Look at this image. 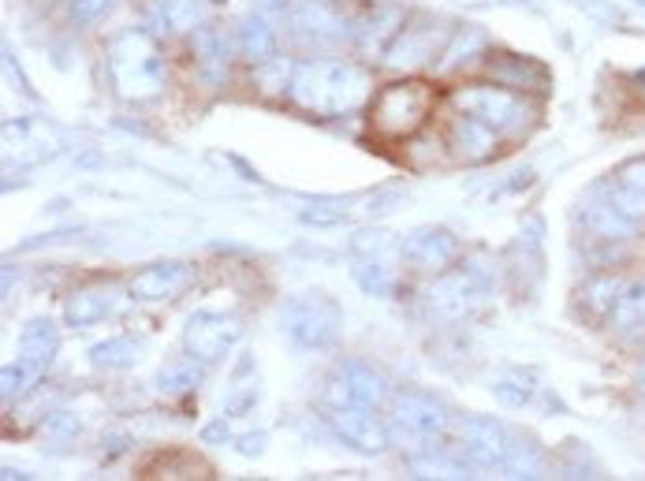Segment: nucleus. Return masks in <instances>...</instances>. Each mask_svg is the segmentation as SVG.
<instances>
[{
    "mask_svg": "<svg viewBox=\"0 0 645 481\" xmlns=\"http://www.w3.org/2000/svg\"><path fill=\"white\" fill-rule=\"evenodd\" d=\"M191 284V269L180 261H161V265H146L142 272H135L127 291L131 299L139 302H161V299H175L183 288Z\"/></svg>",
    "mask_w": 645,
    "mask_h": 481,
    "instance_id": "1a4fd4ad",
    "label": "nucleus"
},
{
    "mask_svg": "<svg viewBox=\"0 0 645 481\" xmlns=\"http://www.w3.org/2000/svg\"><path fill=\"white\" fill-rule=\"evenodd\" d=\"M429 109H433V90L426 83H393L385 86L374 105H369V127L380 139H407L426 124Z\"/></svg>",
    "mask_w": 645,
    "mask_h": 481,
    "instance_id": "7ed1b4c3",
    "label": "nucleus"
},
{
    "mask_svg": "<svg viewBox=\"0 0 645 481\" xmlns=\"http://www.w3.org/2000/svg\"><path fill=\"white\" fill-rule=\"evenodd\" d=\"M642 381H645V366H642Z\"/></svg>",
    "mask_w": 645,
    "mask_h": 481,
    "instance_id": "473e14b6",
    "label": "nucleus"
},
{
    "mask_svg": "<svg viewBox=\"0 0 645 481\" xmlns=\"http://www.w3.org/2000/svg\"><path fill=\"white\" fill-rule=\"evenodd\" d=\"M202 15H205L202 0H161L158 4L161 31H194L202 23Z\"/></svg>",
    "mask_w": 645,
    "mask_h": 481,
    "instance_id": "4be33fe9",
    "label": "nucleus"
},
{
    "mask_svg": "<svg viewBox=\"0 0 645 481\" xmlns=\"http://www.w3.org/2000/svg\"><path fill=\"white\" fill-rule=\"evenodd\" d=\"M452 101L463 116H474V120L488 124L493 131H501V135L519 131V127L530 120V109L519 101V94L507 90V86H501V83L496 86L471 83V86H463V90H455Z\"/></svg>",
    "mask_w": 645,
    "mask_h": 481,
    "instance_id": "20e7f679",
    "label": "nucleus"
},
{
    "mask_svg": "<svg viewBox=\"0 0 645 481\" xmlns=\"http://www.w3.org/2000/svg\"><path fill=\"white\" fill-rule=\"evenodd\" d=\"M482 299H485V284L477 280V272H471V269L459 272V277H452V280H444L441 288L433 291V302L448 313V318H459V313L474 310Z\"/></svg>",
    "mask_w": 645,
    "mask_h": 481,
    "instance_id": "a211bd4d",
    "label": "nucleus"
},
{
    "mask_svg": "<svg viewBox=\"0 0 645 481\" xmlns=\"http://www.w3.org/2000/svg\"><path fill=\"white\" fill-rule=\"evenodd\" d=\"M485 72L493 83L507 86V90H541V86L549 83V72H545L541 64L526 61V56H512V53L493 56V61L485 64Z\"/></svg>",
    "mask_w": 645,
    "mask_h": 481,
    "instance_id": "ddd939ff",
    "label": "nucleus"
},
{
    "mask_svg": "<svg viewBox=\"0 0 645 481\" xmlns=\"http://www.w3.org/2000/svg\"><path fill=\"white\" fill-rule=\"evenodd\" d=\"M135 351H139V343H131V340H105V343H97L94 348V362L97 366H131L135 362Z\"/></svg>",
    "mask_w": 645,
    "mask_h": 481,
    "instance_id": "bb28decb",
    "label": "nucleus"
},
{
    "mask_svg": "<svg viewBox=\"0 0 645 481\" xmlns=\"http://www.w3.org/2000/svg\"><path fill=\"white\" fill-rule=\"evenodd\" d=\"M344 385L347 388L340 392L344 404H377V399L385 396V381H380L377 373H369L366 366H347Z\"/></svg>",
    "mask_w": 645,
    "mask_h": 481,
    "instance_id": "5701e85b",
    "label": "nucleus"
},
{
    "mask_svg": "<svg viewBox=\"0 0 645 481\" xmlns=\"http://www.w3.org/2000/svg\"><path fill=\"white\" fill-rule=\"evenodd\" d=\"M239 340V325L221 313H194L187 325V351L198 362H217Z\"/></svg>",
    "mask_w": 645,
    "mask_h": 481,
    "instance_id": "6e6552de",
    "label": "nucleus"
},
{
    "mask_svg": "<svg viewBox=\"0 0 645 481\" xmlns=\"http://www.w3.org/2000/svg\"><path fill=\"white\" fill-rule=\"evenodd\" d=\"M504 459L515 470H519L523 478H534L537 467H541V448L530 445V440H512V445H507V451H504Z\"/></svg>",
    "mask_w": 645,
    "mask_h": 481,
    "instance_id": "cd10ccee",
    "label": "nucleus"
},
{
    "mask_svg": "<svg viewBox=\"0 0 645 481\" xmlns=\"http://www.w3.org/2000/svg\"><path fill=\"white\" fill-rule=\"evenodd\" d=\"M283 332L302 348H325L340 332V307L325 296H299L283 307Z\"/></svg>",
    "mask_w": 645,
    "mask_h": 481,
    "instance_id": "39448f33",
    "label": "nucleus"
},
{
    "mask_svg": "<svg viewBox=\"0 0 645 481\" xmlns=\"http://www.w3.org/2000/svg\"><path fill=\"white\" fill-rule=\"evenodd\" d=\"M291 97H295L302 109L318 116H340L358 109L369 97V75L358 72L355 64H340V61L295 64Z\"/></svg>",
    "mask_w": 645,
    "mask_h": 481,
    "instance_id": "f257e3e1",
    "label": "nucleus"
},
{
    "mask_svg": "<svg viewBox=\"0 0 645 481\" xmlns=\"http://www.w3.org/2000/svg\"><path fill=\"white\" fill-rule=\"evenodd\" d=\"M243 53H247V61L261 64L272 56V26H266L261 19H250V23H243Z\"/></svg>",
    "mask_w": 645,
    "mask_h": 481,
    "instance_id": "393cba45",
    "label": "nucleus"
},
{
    "mask_svg": "<svg viewBox=\"0 0 645 481\" xmlns=\"http://www.w3.org/2000/svg\"><path fill=\"white\" fill-rule=\"evenodd\" d=\"M620 183L634 186V191H645V157H642V161H631L627 169L620 172Z\"/></svg>",
    "mask_w": 645,
    "mask_h": 481,
    "instance_id": "2f4dec72",
    "label": "nucleus"
},
{
    "mask_svg": "<svg viewBox=\"0 0 645 481\" xmlns=\"http://www.w3.org/2000/svg\"><path fill=\"white\" fill-rule=\"evenodd\" d=\"M109 72H112L116 94L127 97V101H146L164 83L161 45L153 42L150 31L116 34V42L109 45Z\"/></svg>",
    "mask_w": 645,
    "mask_h": 481,
    "instance_id": "f03ea898",
    "label": "nucleus"
},
{
    "mask_svg": "<svg viewBox=\"0 0 645 481\" xmlns=\"http://www.w3.org/2000/svg\"><path fill=\"white\" fill-rule=\"evenodd\" d=\"M612 205H615V210H620L631 224H634V221H642V217H645V191H634V186H623V183H620V191L612 194Z\"/></svg>",
    "mask_w": 645,
    "mask_h": 481,
    "instance_id": "c756f323",
    "label": "nucleus"
},
{
    "mask_svg": "<svg viewBox=\"0 0 645 481\" xmlns=\"http://www.w3.org/2000/svg\"><path fill=\"white\" fill-rule=\"evenodd\" d=\"M4 146L8 169H31V164H42L61 150V135L42 120H15L4 127Z\"/></svg>",
    "mask_w": 645,
    "mask_h": 481,
    "instance_id": "423d86ee",
    "label": "nucleus"
},
{
    "mask_svg": "<svg viewBox=\"0 0 645 481\" xmlns=\"http://www.w3.org/2000/svg\"><path fill=\"white\" fill-rule=\"evenodd\" d=\"M295 26H299V34L307 38V42H314V45L340 42V38L347 34L344 15H340L332 4H325V0H307V4H299L295 8Z\"/></svg>",
    "mask_w": 645,
    "mask_h": 481,
    "instance_id": "9b49d317",
    "label": "nucleus"
},
{
    "mask_svg": "<svg viewBox=\"0 0 645 481\" xmlns=\"http://www.w3.org/2000/svg\"><path fill=\"white\" fill-rule=\"evenodd\" d=\"M198 362V359H194ZM191 362V355L187 359H180V362H169L161 373H158V385L164 388V392H187V388H194V381L202 377L198 373V366Z\"/></svg>",
    "mask_w": 645,
    "mask_h": 481,
    "instance_id": "a878e982",
    "label": "nucleus"
},
{
    "mask_svg": "<svg viewBox=\"0 0 645 481\" xmlns=\"http://www.w3.org/2000/svg\"><path fill=\"white\" fill-rule=\"evenodd\" d=\"M112 307V288L109 284H94V288H83V291H75L72 299H67V325H94V321H101L105 313H109Z\"/></svg>",
    "mask_w": 645,
    "mask_h": 481,
    "instance_id": "6ab92c4d",
    "label": "nucleus"
},
{
    "mask_svg": "<svg viewBox=\"0 0 645 481\" xmlns=\"http://www.w3.org/2000/svg\"><path fill=\"white\" fill-rule=\"evenodd\" d=\"M444 45V31L441 26H429V23H418V26H404V31L396 34V42L388 45V64H422L429 61V53H437V49Z\"/></svg>",
    "mask_w": 645,
    "mask_h": 481,
    "instance_id": "4468645a",
    "label": "nucleus"
},
{
    "mask_svg": "<svg viewBox=\"0 0 645 481\" xmlns=\"http://www.w3.org/2000/svg\"><path fill=\"white\" fill-rule=\"evenodd\" d=\"M463 451L477 463H504V434L488 418H466L463 421Z\"/></svg>",
    "mask_w": 645,
    "mask_h": 481,
    "instance_id": "f3484780",
    "label": "nucleus"
},
{
    "mask_svg": "<svg viewBox=\"0 0 645 481\" xmlns=\"http://www.w3.org/2000/svg\"><path fill=\"white\" fill-rule=\"evenodd\" d=\"M53 351H56V332H53V325H49V321H31V325H26V332H23V340H19L15 366L34 381L37 373L49 366Z\"/></svg>",
    "mask_w": 645,
    "mask_h": 481,
    "instance_id": "dca6fc26",
    "label": "nucleus"
},
{
    "mask_svg": "<svg viewBox=\"0 0 645 481\" xmlns=\"http://www.w3.org/2000/svg\"><path fill=\"white\" fill-rule=\"evenodd\" d=\"M332 426H336V434L347 440V445L363 448V451H380L385 448V429H380V421L369 415V410H358V407H340L332 410Z\"/></svg>",
    "mask_w": 645,
    "mask_h": 481,
    "instance_id": "2eb2a0df",
    "label": "nucleus"
},
{
    "mask_svg": "<svg viewBox=\"0 0 645 481\" xmlns=\"http://www.w3.org/2000/svg\"><path fill=\"white\" fill-rule=\"evenodd\" d=\"M109 4L112 0H75V19H79V23H90V19L101 15Z\"/></svg>",
    "mask_w": 645,
    "mask_h": 481,
    "instance_id": "7c9ffc66",
    "label": "nucleus"
},
{
    "mask_svg": "<svg viewBox=\"0 0 645 481\" xmlns=\"http://www.w3.org/2000/svg\"><path fill=\"white\" fill-rule=\"evenodd\" d=\"M396 421H399L404 434L426 440V437L441 434L448 415H444V407L437 404V399L422 396V392H404V396H396Z\"/></svg>",
    "mask_w": 645,
    "mask_h": 481,
    "instance_id": "9d476101",
    "label": "nucleus"
},
{
    "mask_svg": "<svg viewBox=\"0 0 645 481\" xmlns=\"http://www.w3.org/2000/svg\"><path fill=\"white\" fill-rule=\"evenodd\" d=\"M194 49H198V72L209 78V83L224 78V64H228V56H224V38L217 31H209V26H202V31L194 34Z\"/></svg>",
    "mask_w": 645,
    "mask_h": 481,
    "instance_id": "412c9836",
    "label": "nucleus"
},
{
    "mask_svg": "<svg viewBox=\"0 0 645 481\" xmlns=\"http://www.w3.org/2000/svg\"><path fill=\"white\" fill-rule=\"evenodd\" d=\"M452 146H455V157H463V161H488V157H496V146H501V131H493L488 124L474 120V116H463L459 113V120L452 124Z\"/></svg>",
    "mask_w": 645,
    "mask_h": 481,
    "instance_id": "f8f14e48",
    "label": "nucleus"
},
{
    "mask_svg": "<svg viewBox=\"0 0 645 481\" xmlns=\"http://www.w3.org/2000/svg\"><path fill=\"white\" fill-rule=\"evenodd\" d=\"M355 280L363 284L369 296H388L393 291V265L380 254H363V258H355Z\"/></svg>",
    "mask_w": 645,
    "mask_h": 481,
    "instance_id": "b1692460",
    "label": "nucleus"
},
{
    "mask_svg": "<svg viewBox=\"0 0 645 481\" xmlns=\"http://www.w3.org/2000/svg\"><path fill=\"white\" fill-rule=\"evenodd\" d=\"M396 254L418 272H441L459 258V239L444 228H418L399 243Z\"/></svg>",
    "mask_w": 645,
    "mask_h": 481,
    "instance_id": "0eeeda50",
    "label": "nucleus"
},
{
    "mask_svg": "<svg viewBox=\"0 0 645 481\" xmlns=\"http://www.w3.org/2000/svg\"><path fill=\"white\" fill-rule=\"evenodd\" d=\"M612 325L623 336H645V280H638L634 288H627L620 296L612 310Z\"/></svg>",
    "mask_w": 645,
    "mask_h": 481,
    "instance_id": "aec40b11",
    "label": "nucleus"
},
{
    "mask_svg": "<svg viewBox=\"0 0 645 481\" xmlns=\"http://www.w3.org/2000/svg\"><path fill=\"white\" fill-rule=\"evenodd\" d=\"M459 31H463V38H455V45H452V49H444L441 72H448V67H455V64H463L471 49H482V45H485V34L477 31V26H459Z\"/></svg>",
    "mask_w": 645,
    "mask_h": 481,
    "instance_id": "c85d7f7f",
    "label": "nucleus"
}]
</instances>
